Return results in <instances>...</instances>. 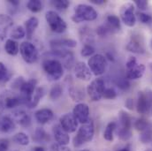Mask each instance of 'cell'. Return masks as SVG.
I'll return each mask as SVG.
<instances>
[{"label":"cell","mask_w":152,"mask_h":151,"mask_svg":"<svg viewBox=\"0 0 152 151\" xmlns=\"http://www.w3.org/2000/svg\"><path fill=\"white\" fill-rule=\"evenodd\" d=\"M107 59L102 54L93 55L88 61V66L91 73L96 76L104 74L107 68Z\"/></svg>","instance_id":"cell-5"},{"label":"cell","mask_w":152,"mask_h":151,"mask_svg":"<svg viewBox=\"0 0 152 151\" xmlns=\"http://www.w3.org/2000/svg\"><path fill=\"white\" fill-rule=\"evenodd\" d=\"M134 5L140 11H145L148 7V4H149V2L146 0H134Z\"/></svg>","instance_id":"cell-45"},{"label":"cell","mask_w":152,"mask_h":151,"mask_svg":"<svg viewBox=\"0 0 152 151\" xmlns=\"http://www.w3.org/2000/svg\"><path fill=\"white\" fill-rule=\"evenodd\" d=\"M45 19L51 31L57 34H62L67 28L66 22L55 11H48L45 14Z\"/></svg>","instance_id":"cell-4"},{"label":"cell","mask_w":152,"mask_h":151,"mask_svg":"<svg viewBox=\"0 0 152 151\" xmlns=\"http://www.w3.org/2000/svg\"><path fill=\"white\" fill-rule=\"evenodd\" d=\"M95 53V48L91 44H85L81 50H80V55L83 58H88V57H92Z\"/></svg>","instance_id":"cell-41"},{"label":"cell","mask_w":152,"mask_h":151,"mask_svg":"<svg viewBox=\"0 0 152 151\" xmlns=\"http://www.w3.org/2000/svg\"><path fill=\"white\" fill-rule=\"evenodd\" d=\"M117 151H130V150H129V148H123V149H120Z\"/></svg>","instance_id":"cell-57"},{"label":"cell","mask_w":152,"mask_h":151,"mask_svg":"<svg viewBox=\"0 0 152 151\" xmlns=\"http://www.w3.org/2000/svg\"><path fill=\"white\" fill-rule=\"evenodd\" d=\"M136 17L139 20V21L142 22V24H146V25L152 24V16L150 14L144 13L142 12H137Z\"/></svg>","instance_id":"cell-39"},{"label":"cell","mask_w":152,"mask_h":151,"mask_svg":"<svg viewBox=\"0 0 152 151\" xmlns=\"http://www.w3.org/2000/svg\"><path fill=\"white\" fill-rule=\"evenodd\" d=\"M34 151H45L44 149L41 146H37V147H35L34 148Z\"/></svg>","instance_id":"cell-55"},{"label":"cell","mask_w":152,"mask_h":151,"mask_svg":"<svg viewBox=\"0 0 152 151\" xmlns=\"http://www.w3.org/2000/svg\"><path fill=\"white\" fill-rule=\"evenodd\" d=\"M69 95L75 102H80L85 98L84 90L79 87H71L69 88Z\"/></svg>","instance_id":"cell-28"},{"label":"cell","mask_w":152,"mask_h":151,"mask_svg":"<svg viewBox=\"0 0 152 151\" xmlns=\"http://www.w3.org/2000/svg\"><path fill=\"white\" fill-rule=\"evenodd\" d=\"M37 80L36 79H30L25 80L20 88V97L22 101V104L28 105L31 102L32 96L37 89Z\"/></svg>","instance_id":"cell-8"},{"label":"cell","mask_w":152,"mask_h":151,"mask_svg":"<svg viewBox=\"0 0 152 151\" xmlns=\"http://www.w3.org/2000/svg\"><path fill=\"white\" fill-rule=\"evenodd\" d=\"M26 30L22 26H16L11 32V37L12 40H20L25 37Z\"/></svg>","instance_id":"cell-33"},{"label":"cell","mask_w":152,"mask_h":151,"mask_svg":"<svg viewBox=\"0 0 152 151\" xmlns=\"http://www.w3.org/2000/svg\"><path fill=\"white\" fill-rule=\"evenodd\" d=\"M50 4L58 11H65L69 7L70 2L67 0H51Z\"/></svg>","instance_id":"cell-35"},{"label":"cell","mask_w":152,"mask_h":151,"mask_svg":"<svg viewBox=\"0 0 152 151\" xmlns=\"http://www.w3.org/2000/svg\"><path fill=\"white\" fill-rule=\"evenodd\" d=\"M150 125H151L149 121L143 117H141V118H138L136 119V121L134 122V128L139 131V132H142L144 131L145 129H147Z\"/></svg>","instance_id":"cell-38"},{"label":"cell","mask_w":152,"mask_h":151,"mask_svg":"<svg viewBox=\"0 0 152 151\" xmlns=\"http://www.w3.org/2000/svg\"><path fill=\"white\" fill-rule=\"evenodd\" d=\"M12 119L23 127H28L31 125V117L23 110H17L12 112Z\"/></svg>","instance_id":"cell-18"},{"label":"cell","mask_w":152,"mask_h":151,"mask_svg":"<svg viewBox=\"0 0 152 151\" xmlns=\"http://www.w3.org/2000/svg\"><path fill=\"white\" fill-rule=\"evenodd\" d=\"M126 50L135 53V54H143L145 52V48L143 44V40L141 36L134 35L126 46Z\"/></svg>","instance_id":"cell-13"},{"label":"cell","mask_w":152,"mask_h":151,"mask_svg":"<svg viewBox=\"0 0 152 151\" xmlns=\"http://www.w3.org/2000/svg\"><path fill=\"white\" fill-rule=\"evenodd\" d=\"M73 115L75 116L78 123H80L81 125L87 123L90 119L89 118V108L88 104L84 103L77 104L73 110Z\"/></svg>","instance_id":"cell-11"},{"label":"cell","mask_w":152,"mask_h":151,"mask_svg":"<svg viewBox=\"0 0 152 151\" xmlns=\"http://www.w3.org/2000/svg\"><path fill=\"white\" fill-rule=\"evenodd\" d=\"M147 92H148V94H149V96H150V97H151V112H152V90H151V89H147Z\"/></svg>","instance_id":"cell-56"},{"label":"cell","mask_w":152,"mask_h":151,"mask_svg":"<svg viewBox=\"0 0 152 151\" xmlns=\"http://www.w3.org/2000/svg\"><path fill=\"white\" fill-rule=\"evenodd\" d=\"M24 81H25V80H23V78H22V77L17 78V79L13 81V83H12V87H13L14 88H18V89H20V86L23 84V82H24Z\"/></svg>","instance_id":"cell-50"},{"label":"cell","mask_w":152,"mask_h":151,"mask_svg":"<svg viewBox=\"0 0 152 151\" xmlns=\"http://www.w3.org/2000/svg\"><path fill=\"white\" fill-rule=\"evenodd\" d=\"M117 96H118V93L115 90V88H106L104 92L103 97H104L106 99H114V98L117 97Z\"/></svg>","instance_id":"cell-44"},{"label":"cell","mask_w":152,"mask_h":151,"mask_svg":"<svg viewBox=\"0 0 152 151\" xmlns=\"http://www.w3.org/2000/svg\"><path fill=\"white\" fill-rule=\"evenodd\" d=\"M50 151H71L69 148H67L66 146H63L58 143H54L50 146Z\"/></svg>","instance_id":"cell-46"},{"label":"cell","mask_w":152,"mask_h":151,"mask_svg":"<svg viewBox=\"0 0 152 151\" xmlns=\"http://www.w3.org/2000/svg\"><path fill=\"white\" fill-rule=\"evenodd\" d=\"M107 25L113 30L114 32H117L121 29L120 25V20L116 15H108L107 16Z\"/></svg>","instance_id":"cell-30"},{"label":"cell","mask_w":152,"mask_h":151,"mask_svg":"<svg viewBox=\"0 0 152 151\" xmlns=\"http://www.w3.org/2000/svg\"><path fill=\"white\" fill-rule=\"evenodd\" d=\"M120 18L126 26H127L129 28H133L136 23V15L134 13V5L131 3L125 4L120 9Z\"/></svg>","instance_id":"cell-9"},{"label":"cell","mask_w":152,"mask_h":151,"mask_svg":"<svg viewBox=\"0 0 152 151\" xmlns=\"http://www.w3.org/2000/svg\"><path fill=\"white\" fill-rule=\"evenodd\" d=\"M62 94H63V88H62V87L59 84H56V85H54L50 88L49 96H50V98L52 101H56L58 98H60V96H62Z\"/></svg>","instance_id":"cell-32"},{"label":"cell","mask_w":152,"mask_h":151,"mask_svg":"<svg viewBox=\"0 0 152 151\" xmlns=\"http://www.w3.org/2000/svg\"><path fill=\"white\" fill-rule=\"evenodd\" d=\"M33 141L37 143H46L50 141V137L43 128L37 127L33 134Z\"/></svg>","instance_id":"cell-24"},{"label":"cell","mask_w":152,"mask_h":151,"mask_svg":"<svg viewBox=\"0 0 152 151\" xmlns=\"http://www.w3.org/2000/svg\"><path fill=\"white\" fill-rule=\"evenodd\" d=\"M140 141L143 144H148L152 142V126L150 125L147 129L141 132L140 134Z\"/></svg>","instance_id":"cell-34"},{"label":"cell","mask_w":152,"mask_h":151,"mask_svg":"<svg viewBox=\"0 0 152 151\" xmlns=\"http://www.w3.org/2000/svg\"><path fill=\"white\" fill-rule=\"evenodd\" d=\"M118 120H119V129L124 130H131L132 126V120L130 115L125 111H120L118 113Z\"/></svg>","instance_id":"cell-23"},{"label":"cell","mask_w":152,"mask_h":151,"mask_svg":"<svg viewBox=\"0 0 152 151\" xmlns=\"http://www.w3.org/2000/svg\"><path fill=\"white\" fill-rule=\"evenodd\" d=\"M53 135H54V138H55V140H56L58 144H60V145H63V146H66L70 142L69 133H66L61 127V125L59 124L58 125H55L53 126Z\"/></svg>","instance_id":"cell-14"},{"label":"cell","mask_w":152,"mask_h":151,"mask_svg":"<svg viewBox=\"0 0 152 151\" xmlns=\"http://www.w3.org/2000/svg\"><path fill=\"white\" fill-rule=\"evenodd\" d=\"M145 151H151V150H145Z\"/></svg>","instance_id":"cell-60"},{"label":"cell","mask_w":152,"mask_h":151,"mask_svg":"<svg viewBox=\"0 0 152 151\" xmlns=\"http://www.w3.org/2000/svg\"><path fill=\"white\" fill-rule=\"evenodd\" d=\"M51 50H66V48H75L77 46V42L73 39L63 38V39H54L50 42Z\"/></svg>","instance_id":"cell-16"},{"label":"cell","mask_w":152,"mask_h":151,"mask_svg":"<svg viewBox=\"0 0 152 151\" xmlns=\"http://www.w3.org/2000/svg\"><path fill=\"white\" fill-rule=\"evenodd\" d=\"M39 20L37 17H30L28 20L25 22V30H26V36L28 39H31L36 29L37 28Z\"/></svg>","instance_id":"cell-22"},{"label":"cell","mask_w":152,"mask_h":151,"mask_svg":"<svg viewBox=\"0 0 152 151\" xmlns=\"http://www.w3.org/2000/svg\"><path fill=\"white\" fill-rule=\"evenodd\" d=\"M97 18V12L94 7L85 4H80L75 9V14L72 16V20L75 23H80L82 21H92Z\"/></svg>","instance_id":"cell-3"},{"label":"cell","mask_w":152,"mask_h":151,"mask_svg":"<svg viewBox=\"0 0 152 151\" xmlns=\"http://www.w3.org/2000/svg\"><path fill=\"white\" fill-rule=\"evenodd\" d=\"M117 128V123L116 122H110L104 132V138L107 142H113V134L115 130Z\"/></svg>","instance_id":"cell-29"},{"label":"cell","mask_w":152,"mask_h":151,"mask_svg":"<svg viewBox=\"0 0 152 151\" xmlns=\"http://www.w3.org/2000/svg\"><path fill=\"white\" fill-rule=\"evenodd\" d=\"M9 148V141L7 139H0V151H7Z\"/></svg>","instance_id":"cell-49"},{"label":"cell","mask_w":152,"mask_h":151,"mask_svg":"<svg viewBox=\"0 0 152 151\" xmlns=\"http://www.w3.org/2000/svg\"><path fill=\"white\" fill-rule=\"evenodd\" d=\"M95 135V125L94 122L89 119L87 123L82 124L78 129L77 134L75 136L73 143L75 148L82 146L86 142H89L93 140Z\"/></svg>","instance_id":"cell-2"},{"label":"cell","mask_w":152,"mask_h":151,"mask_svg":"<svg viewBox=\"0 0 152 151\" xmlns=\"http://www.w3.org/2000/svg\"><path fill=\"white\" fill-rule=\"evenodd\" d=\"M145 70H146V67H145L144 65L137 64L133 68H131L129 70H126V78L127 80H139V79H141L142 76L144 75Z\"/></svg>","instance_id":"cell-20"},{"label":"cell","mask_w":152,"mask_h":151,"mask_svg":"<svg viewBox=\"0 0 152 151\" xmlns=\"http://www.w3.org/2000/svg\"><path fill=\"white\" fill-rule=\"evenodd\" d=\"M15 122L8 116H0V133H11L15 129Z\"/></svg>","instance_id":"cell-21"},{"label":"cell","mask_w":152,"mask_h":151,"mask_svg":"<svg viewBox=\"0 0 152 151\" xmlns=\"http://www.w3.org/2000/svg\"><path fill=\"white\" fill-rule=\"evenodd\" d=\"M4 50L7 54L11 55V56H16L20 51V47L16 41H14L12 39H7L5 41Z\"/></svg>","instance_id":"cell-26"},{"label":"cell","mask_w":152,"mask_h":151,"mask_svg":"<svg viewBox=\"0 0 152 151\" xmlns=\"http://www.w3.org/2000/svg\"><path fill=\"white\" fill-rule=\"evenodd\" d=\"M42 69L50 80H58L64 74V66L62 63L52 58H47L42 62Z\"/></svg>","instance_id":"cell-1"},{"label":"cell","mask_w":152,"mask_h":151,"mask_svg":"<svg viewBox=\"0 0 152 151\" xmlns=\"http://www.w3.org/2000/svg\"><path fill=\"white\" fill-rule=\"evenodd\" d=\"M117 86H118L119 88L125 90V89H127V88L130 87V84H129L127 79H120V80H118L117 81Z\"/></svg>","instance_id":"cell-47"},{"label":"cell","mask_w":152,"mask_h":151,"mask_svg":"<svg viewBox=\"0 0 152 151\" xmlns=\"http://www.w3.org/2000/svg\"><path fill=\"white\" fill-rule=\"evenodd\" d=\"M125 106H126V108L127 110L133 111L134 108V100H133L132 98H128V99L126 101V103H125Z\"/></svg>","instance_id":"cell-51"},{"label":"cell","mask_w":152,"mask_h":151,"mask_svg":"<svg viewBox=\"0 0 152 151\" xmlns=\"http://www.w3.org/2000/svg\"><path fill=\"white\" fill-rule=\"evenodd\" d=\"M137 65V61H136V58L134 57H130L126 63V70H129L131 68H133L134 66H135Z\"/></svg>","instance_id":"cell-48"},{"label":"cell","mask_w":152,"mask_h":151,"mask_svg":"<svg viewBox=\"0 0 152 151\" xmlns=\"http://www.w3.org/2000/svg\"><path fill=\"white\" fill-rule=\"evenodd\" d=\"M13 142L20 146H28L29 144V137L22 132H20L18 133H16L13 138H12Z\"/></svg>","instance_id":"cell-31"},{"label":"cell","mask_w":152,"mask_h":151,"mask_svg":"<svg viewBox=\"0 0 152 151\" xmlns=\"http://www.w3.org/2000/svg\"><path fill=\"white\" fill-rule=\"evenodd\" d=\"M20 52L23 60L28 64H34L39 58L37 47L30 42H23L20 45Z\"/></svg>","instance_id":"cell-7"},{"label":"cell","mask_w":152,"mask_h":151,"mask_svg":"<svg viewBox=\"0 0 152 151\" xmlns=\"http://www.w3.org/2000/svg\"><path fill=\"white\" fill-rule=\"evenodd\" d=\"M151 47H152V42H151Z\"/></svg>","instance_id":"cell-61"},{"label":"cell","mask_w":152,"mask_h":151,"mask_svg":"<svg viewBox=\"0 0 152 151\" xmlns=\"http://www.w3.org/2000/svg\"><path fill=\"white\" fill-rule=\"evenodd\" d=\"M111 33H114V31L107 24L101 25L96 28V34L101 37H104V36H106L107 35H109Z\"/></svg>","instance_id":"cell-40"},{"label":"cell","mask_w":152,"mask_h":151,"mask_svg":"<svg viewBox=\"0 0 152 151\" xmlns=\"http://www.w3.org/2000/svg\"><path fill=\"white\" fill-rule=\"evenodd\" d=\"M13 25V20L6 14H0V40H4L7 36L8 31Z\"/></svg>","instance_id":"cell-17"},{"label":"cell","mask_w":152,"mask_h":151,"mask_svg":"<svg viewBox=\"0 0 152 151\" xmlns=\"http://www.w3.org/2000/svg\"><path fill=\"white\" fill-rule=\"evenodd\" d=\"M20 104H22V101L20 96H9L4 98V107L6 109H12Z\"/></svg>","instance_id":"cell-27"},{"label":"cell","mask_w":152,"mask_h":151,"mask_svg":"<svg viewBox=\"0 0 152 151\" xmlns=\"http://www.w3.org/2000/svg\"><path fill=\"white\" fill-rule=\"evenodd\" d=\"M90 2L94 4H96V5H101V4H105L104 0H90Z\"/></svg>","instance_id":"cell-52"},{"label":"cell","mask_w":152,"mask_h":151,"mask_svg":"<svg viewBox=\"0 0 152 151\" xmlns=\"http://www.w3.org/2000/svg\"><path fill=\"white\" fill-rule=\"evenodd\" d=\"M7 2L9 4H11L12 6H18L20 4V1H18V0H8Z\"/></svg>","instance_id":"cell-53"},{"label":"cell","mask_w":152,"mask_h":151,"mask_svg":"<svg viewBox=\"0 0 152 151\" xmlns=\"http://www.w3.org/2000/svg\"><path fill=\"white\" fill-rule=\"evenodd\" d=\"M27 8L32 12H39L42 10V3L40 0H29L27 3Z\"/></svg>","instance_id":"cell-36"},{"label":"cell","mask_w":152,"mask_h":151,"mask_svg":"<svg viewBox=\"0 0 152 151\" xmlns=\"http://www.w3.org/2000/svg\"><path fill=\"white\" fill-rule=\"evenodd\" d=\"M75 74L79 80L85 81L90 80L92 77V73L89 67L83 62H78L75 65Z\"/></svg>","instance_id":"cell-15"},{"label":"cell","mask_w":152,"mask_h":151,"mask_svg":"<svg viewBox=\"0 0 152 151\" xmlns=\"http://www.w3.org/2000/svg\"><path fill=\"white\" fill-rule=\"evenodd\" d=\"M12 74L8 71L7 67L4 63L0 62V83H5L10 80Z\"/></svg>","instance_id":"cell-37"},{"label":"cell","mask_w":152,"mask_h":151,"mask_svg":"<svg viewBox=\"0 0 152 151\" xmlns=\"http://www.w3.org/2000/svg\"><path fill=\"white\" fill-rule=\"evenodd\" d=\"M35 117L39 124L44 125V124H47L53 119L54 113L50 109L43 108V109L38 110L37 112L35 113Z\"/></svg>","instance_id":"cell-19"},{"label":"cell","mask_w":152,"mask_h":151,"mask_svg":"<svg viewBox=\"0 0 152 151\" xmlns=\"http://www.w3.org/2000/svg\"><path fill=\"white\" fill-rule=\"evenodd\" d=\"M133 133L131 130H124V129H118V137L124 142L128 141L132 137Z\"/></svg>","instance_id":"cell-43"},{"label":"cell","mask_w":152,"mask_h":151,"mask_svg":"<svg viewBox=\"0 0 152 151\" xmlns=\"http://www.w3.org/2000/svg\"><path fill=\"white\" fill-rule=\"evenodd\" d=\"M13 151H19V150H13Z\"/></svg>","instance_id":"cell-62"},{"label":"cell","mask_w":152,"mask_h":151,"mask_svg":"<svg viewBox=\"0 0 152 151\" xmlns=\"http://www.w3.org/2000/svg\"><path fill=\"white\" fill-rule=\"evenodd\" d=\"M59 125L68 133H75L78 128V121L73 114L66 113L59 118Z\"/></svg>","instance_id":"cell-12"},{"label":"cell","mask_w":152,"mask_h":151,"mask_svg":"<svg viewBox=\"0 0 152 151\" xmlns=\"http://www.w3.org/2000/svg\"><path fill=\"white\" fill-rule=\"evenodd\" d=\"M136 111L139 114L145 115L151 111V101L146 91H141L138 93L136 102Z\"/></svg>","instance_id":"cell-10"},{"label":"cell","mask_w":152,"mask_h":151,"mask_svg":"<svg viewBox=\"0 0 152 151\" xmlns=\"http://www.w3.org/2000/svg\"><path fill=\"white\" fill-rule=\"evenodd\" d=\"M80 37L82 41H85L87 43L86 44H88L91 38L93 37V36L90 34V28H87V27H84L80 29Z\"/></svg>","instance_id":"cell-42"},{"label":"cell","mask_w":152,"mask_h":151,"mask_svg":"<svg viewBox=\"0 0 152 151\" xmlns=\"http://www.w3.org/2000/svg\"><path fill=\"white\" fill-rule=\"evenodd\" d=\"M105 58H106V59L108 58L109 60H111V61H113V62L114 61V58H113V55H111L110 53H106V55L104 56Z\"/></svg>","instance_id":"cell-54"},{"label":"cell","mask_w":152,"mask_h":151,"mask_svg":"<svg viewBox=\"0 0 152 151\" xmlns=\"http://www.w3.org/2000/svg\"><path fill=\"white\" fill-rule=\"evenodd\" d=\"M105 82L102 78L93 80L87 87V93L93 102L100 101L105 90Z\"/></svg>","instance_id":"cell-6"},{"label":"cell","mask_w":152,"mask_h":151,"mask_svg":"<svg viewBox=\"0 0 152 151\" xmlns=\"http://www.w3.org/2000/svg\"><path fill=\"white\" fill-rule=\"evenodd\" d=\"M80 151H89L88 150H80Z\"/></svg>","instance_id":"cell-59"},{"label":"cell","mask_w":152,"mask_h":151,"mask_svg":"<svg viewBox=\"0 0 152 151\" xmlns=\"http://www.w3.org/2000/svg\"><path fill=\"white\" fill-rule=\"evenodd\" d=\"M149 67H150V69L151 70V72H152V62H151V63L149 64Z\"/></svg>","instance_id":"cell-58"},{"label":"cell","mask_w":152,"mask_h":151,"mask_svg":"<svg viewBox=\"0 0 152 151\" xmlns=\"http://www.w3.org/2000/svg\"><path fill=\"white\" fill-rule=\"evenodd\" d=\"M45 94V88L44 87H38L37 88L33 96H32V99H31V102L29 103V104L28 105V107L29 109H33L35 107H37L39 104V102L41 101V99L42 98V96H44Z\"/></svg>","instance_id":"cell-25"}]
</instances>
